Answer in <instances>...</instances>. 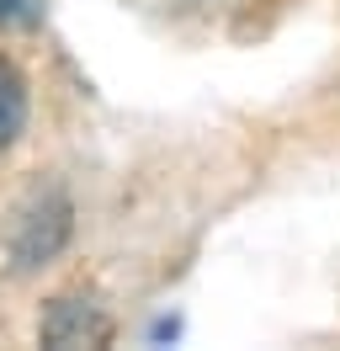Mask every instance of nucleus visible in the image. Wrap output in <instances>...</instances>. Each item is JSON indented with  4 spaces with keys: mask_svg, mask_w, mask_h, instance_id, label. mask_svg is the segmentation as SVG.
I'll list each match as a JSON object with an SVG mask.
<instances>
[{
    "mask_svg": "<svg viewBox=\"0 0 340 351\" xmlns=\"http://www.w3.org/2000/svg\"><path fill=\"white\" fill-rule=\"evenodd\" d=\"M64 240H69V202H64L59 192H48V197H38L21 213L11 256H16V266H38V261H48Z\"/></svg>",
    "mask_w": 340,
    "mask_h": 351,
    "instance_id": "f257e3e1",
    "label": "nucleus"
},
{
    "mask_svg": "<svg viewBox=\"0 0 340 351\" xmlns=\"http://www.w3.org/2000/svg\"><path fill=\"white\" fill-rule=\"evenodd\" d=\"M42 341L48 346H106L112 341V319L90 298H59L42 314Z\"/></svg>",
    "mask_w": 340,
    "mask_h": 351,
    "instance_id": "f03ea898",
    "label": "nucleus"
},
{
    "mask_svg": "<svg viewBox=\"0 0 340 351\" xmlns=\"http://www.w3.org/2000/svg\"><path fill=\"white\" fill-rule=\"evenodd\" d=\"M21 123H27V80L11 59H0V149L16 144Z\"/></svg>",
    "mask_w": 340,
    "mask_h": 351,
    "instance_id": "7ed1b4c3",
    "label": "nucleus"
},
{
    "mask_svg": "<svg viewBox=\"0 0 340 351\" xmlns=\"http://www.w3.org/2000/svg\"><path fill=\"white\" fill-rule=\"evenodd\" d=\"M42 22V0H0V27L5 32H27Z\"/></svg>",
    "mask_w": 340,
    "mask_h": 351,
    "instance_id": "20e7f679",
    "label": "nucleus"
}]
</instances>
